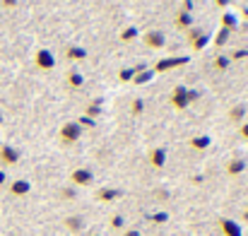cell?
<instances>
[{
    "instance_id": "obj_1",
    "label": "cell",
    "mask_w": 248,
    "mask_h": 236,
    "mask_svg": "<svg viewBox=\"0 0 248 236\" xmlns=\"http://www.w3.org/2000/svg\"><path fill=\"white\" fill-rule=\"evenodd\" d=\"M34 68H39L44 73L53 70L56 68V56L48 48H36V53H34Z\"/></svg>"
},
{
    "instance_id": "obj_2",
    "label": "cell",
    "mask_w": 248,
    "mask_h": 236,
    "mask_svg": "<svg viewBox=\"0 0 248 236\" xmlns=\"http://www.w3.org/2000/svg\"><path fill=\"white\" fill-rule=\"evenodd\" d=\"M80 138H82V128H80L78 121H70L61 128V142L63 145H75Z\"/></svg>"
},
{
    "instance_id": "obj_3",
    "label": "cell",
    "mask_w": 248,
    "mask_h": 236,
    "mask_svg": "<svg viewBox=\"0 0 248 236\" xmlns=\"http://www.w3.org/2000/svg\"><path fill=\"white\" fill-rule=\"evenodd\" d=\"M171 106L176 109V111H183V109H188L190 106V96H188V87H183V84H178V87H173V92H171Z\"/></svg>"
},
{
    "instance_id": "obj_4",
    "label": "cell",
    "mask_w": 248,
    "mask_h": 236,
    "mask_svg": "<svg viewBox=\"0 0 248 236\" xmlns=\"http://www.w3.org/2000/svg\"><path fill=\"white\" fill-rule=\"evenodd\" d=\"M188 63V56H171V58H162L157 61L155 65V73H166V70H173V68H181Z\"/></svg>"
},
{
    "instance_id": "obj_5",
    "label": "cell",
    "mask_w": 248,
    "mask_h": 236,
    "mask_svg": "<svg viewBox=\"0 0 248 236\" xmlns=\"http://www.w3.org/2000/svg\"><path fill=\"white\" fill-rule=\"evenodd\" d=\"M142 41H145L147 48H164L166 46V34L162 31V29H150V31L142 36Z\"/></svg>"
},
{
    "instance_id": "obj_6",
    "label": "cell",
    "mask_w": 248,
    "mask_h": 236,
    "mask_svg": "<svg viewBox=\"0 0 248 236\" xmlns=\"http://www.w3.org/2000/svg\"><path fill=\"white\" fill-rule=\"evenodd\" d=\"M94 181V173H92V169H87V166H80V169H75L73 173H70V183L73 186H89Z\"/></svg>"
},
{
    "instance_id": "obj_7",
    "label": "cell",
    "mask_w": 248,
    "mask_h": 236,
    "mask_svg": "<svg viewBox=\"0 0 248 236\" xmlns=\"http://www.w3.org/2000/svg\"><path fill=\"white\" fill-rule=\"evenodd\" d=\"M7 190H10L12 198H24V195L31 193V183H29L27 178H17V181H12V183L7 186Z\"/></svg>"
},
{
    "instance_id": "obj_8",
    "label": "cell",
    "mask_w": 248,
    "mask_h": 236,
    "mask_svg": "<svg viewBox=\"0 0 248 236\" xmlns=\"http://www.w3.org/2000/svg\"><path fill=\"white\" fill-rule=\"evenodd\" d=\"M219 232H222V236H244L241 224L234 222V220H229V217H222L219 220Z\"/></svg>"
},
{
    "instance_id": "obj_9",
    "label": "cell",
    "mask_w": 248,
    "mask_h": 236,
    "mask_svg": "<svg viewBox=\"0 0 248 236\" xmlns=\"http://www.w3.org/2000/svg\"><path fill=\"white\" fill-rule=\"evenodd\" d=\"M17 161H19V150H17V147H12V145H2V147H0V164L12 166V164H17Z\"/></svg>"
},
{
    "instance_id": "obj_10",
    "label": "cell",
    "mask_w": 248,
    "mask_h": 236,
    "mask_svg": "<svg viewBox=\"0 0 248 236\" xmlns=\"http://www.w3.org/2000/svg\"><path fill=\"white\" fill-rule=\"evenodd\" d=\"M150 164H152V169H164L166 166V147H155V150H150Z\"/></svg>"
},
{
    "instance_id": "obj_11",
    "label": "cell",
    "mask_w": 248,
    "mask_h": 236,
    "mask_svg": "<svg viewBox=\"0 0 248 236\" xmlns=\"http://www.w3.org/2000/svg\"><path fill=\"white\" fill-rule=\"evenodd\" d=\"M244 171H246V161H244V157L229 159V164H227V173H229V176H241Z\"/></svg>"
},
{
    "instance_id": "obj_12",
    "label": "cell",
    "mask_w": 248,
    "mask_h": 236,
    "mask_svg": "<svg viewBox=\"0 0 248 236\" xmlns=\"http://www.w3.org/2000/svg\"><path fill=\"white\" fill-rule=\"evenodd\" d=\"M219 27L227 29V31H234V29L239 27V17H236L234 12H222V17H219Z\"/></svg>"
},
{
    "instance_id": "obj_13",
    "label": "cell",
    "mask_w": 248,
    "mask_h": 236,
    "mask_svg": "<svg viewBox=\"0 0 248 236\" xmlns=\"http://www.w3.org/2000/svg\"><path fill=\"white\" fill-rule=\"evenodd\" d=\"M210 142H212L210 135H195V138L188 140V145H190L193 150H198V152H205V150L210 147Z\"/></svg>"
},
{
    "instance_id": "obj_14",
    "label": "cell",
    "mask_w": 248,
    "mask_h": 236,
    "mask_svg": "<svg viewBox=\"0 0 248 236\" xmlns=\"http://www.w3.org/2000/svg\"><path fill=\"white\" fill-rule=\"evenodd\" d=\"M118 195H121L118 188H99V190H96V200H99V203H111V200H116Z\"/></svg>"
},
{
    "instance_id": "obj_15",
    "label": "cell",
    "mask_w": 248,
    "mask_h": 236,
    "mask_svg": "<svg viewBox=\"0 0 248 236\" xmlns=\"http://www.w3.org/2000/svg\"><path fill=\"white\" fill-rule=\"evenodd\" d=\"M193 27V15L190 12H181L178 10V15H176V29H190Z\"/></svg>"
},
{
    "instance_id": "obj_16",
    "label": "cell",
    "mask_w": 248,
    "mask_h": 236,
    "mask_svg": "<svg viewBox=\"0 0 248 236\" xmlns=\"http://www.w3.org/2000/svg\"><path fill=\"white\" fill-rule=\"evenodd\" d=\"M65 56H68V61H84L87 58V48H82V46H68Z\"/></svg>"
},
{
    "instance_id": "obj_17",
    "label": "cell",
    "mask_w": 248,
    "mask_h": 236,
    "mask_svg": "<svg viewBox=\"0 0 248 236\" xmlns=\"http://www.w3.org/2000/svg\"><path fill=\"white\" fill-rule=\"evenodd\" d=\"M82 227H84V220L82 217H78V215H70V217L65 220V229H70L73 234L82 232Z\"/></svg>"
},
{
    "instance_id": "obj_18",
    "label": "cell",
    "mask_w": 248,
    "mask_h": 236,
    "mask_svg": "<svg viewBox=\"0 0 248 236\" xmlns=\"http://www.w3.org/2000/svg\"><path fill=\"white\" fill-rule=\"evenodd\" d=\"M229 118H232L234 123H244V118H246V106H244V104H236V106H232V111H229Z\"/></svg>"
},
{
    "instance_id": "obj_19",
    "label": "cell",
    "mask_w": 248,
    "mask_h": 236,
    "mask_svg": "<svg viewBox=\"0 0 248 236\" xmlns=\"http://www.w3.org/2000/svg\"><path fill=\"white\" fill-rule=\"evenodd\" d=\"M84 116H87V118H92V121H96V118L101 116V99H96V101H92V104L87 106V111H84Z\"/></svg>"
},
{
    "instance_id": "obj_20",
    "label": "cell",
    "mask_w": 248,
    "mask_h": 236,
    "mask_svg": "<svg viewBox=\"0 0 248 236\" xmlns=\"http://www.w3.org/2000/svg\"><path fill=\"white\" fill-rule=\"evenodd\" d=\"M210 44V36H207V31H202V34H198L193 41H190V46H193V51H202L205 46Z\"/></svg>"
},
{
    "instance_id": "obj_21",
    "label": "cell",
    "mask_w": 248,
    "mask_h": 236,
    "mask_svg": "<svg viewBox=\"0 0 248 236\" xmlns=\"http://www.w3.org/2000/svg\"><path fill=\"white\" fill-rule=\"evenodd\" d=\"M68 84H70L73 89H80V87L84 84L82 73H78V70H70V73H68Z\"/></svg>"
},
{
    "instance_id": "obj_22",
    "label": "cell",
    "mask_w": 248,
    "mask_h": 236,
    "mask_svg": "<svg viewBox=\"0 0 248 236\" xmlns=\"http://www.w3.org/2000/svg\"><path fill=\"white\" fill-rule=\"evenodd\" d=\"M138 36H140V29H138V27H128V29L121 31V41H128V44L135 41Z\"/></svg>"
},
{
    "instance_id": "obj_23",
    "label": "cell",
    "mask_w": 248,
    "mask_h": 236,
    "mask_svg": "<svg viewBox=\"0 0 248 236\" xmlns=\"http://www.w3.org/2000/svg\"><path fill=\"white\" fill-rule=\"evenodd\" d=\"M138 70H142V65H135V68H123L121 73H118V79L121 82H130V79L135 78V73Z\"/></svg>"
},
{
    "instance_id": "obj_24",
    "label": "cell",
    "mask_w": 248,
    "mask_h": 236,
    "mask_svg": "<svg viewBox=\"0 0 248 236\" xmlns=\"http://www.w3.org/2000/svg\"><path fill=\"white\" fill-rule=\"evenodd\" d=\"M155 78V70H145V68H142V70H138V73H135V82H138V84H145V82H150V79Z\"/></svg>"
},
{
    "instance_id": "obj_25",
    "label": "cell",
    "mask_w": 248,
    "mask_h": 236,
    "mask_svg": "<svg viewBox=\"0 0 248 236\" xmlns=\"http://www.w3.org/2000/svg\"><path fill=\"white\" fill-rule=\"evenodd\" d=\"M130 111H133V116H140L142 111H145V99H133V104H130Z\"/></svg>"
},
{
    "instance_id": "obj_26",
    "label": "cell",
    "mask_w": 248,
    "mask_h": 236,
    "mask_svg": "<svg viewBox=\"0 0 248 236\" xmlns=\"http://www.w3.org/2000/svg\"><path fill=\"white\" fill-rule=\"evenodd\" d=\"M229 34H232V31H227V29H219V31H217V39H215V46H219V48H222V46L229 41Z\"/></svg>"
},
{
    "instance_id": "obj_27",
    "label": "cell",
    "mask_w": 248,
    "mask_h": 236,
    "mask_svg": "<svg viewBox=\"0 0 248 236\" xmlns=\"http://www.w3.org/2000/svg\"><path fill=\"white\" fill-rule=\"evenodd\" d=\"M215 68H217V70H227V68H229V58L217 56V58H215Z\"/></svg>"
},
{
    "instance_id": "obj_28",
    "label": "cell",
    "mask_w": 248,
    "mask_h": 236,
    "mask_svg": "<svg viewBox=\"0 0 248 236\" xmlns=\"http://www.w3.org/2000/svg\"><path fill=\"white\" fill-rule=\"evenodd\" d=\"M111 227H113V229H123V227H125V220H123L121 215H113V217H111Z\"/></svg>"
},
{
    "instance_id": "obj_29",
    "label": "cell",
    "mask_w": 248,
    "mask_h": 236,
    "mask_svg": "<svg viewBox=\"0 0 248 236\" xmlns=\"http://www.w3.org/2000/svg\"><path fill=\"white\" fill-rule=\"evenodd\" d=\"M78 123H80V128H94V121H92V118H87V116H82Z\"/></svg>"
},
{
    "instance_id": "obj_30",
    "label": "cell",
    "mask_w": 248,
    "mask_h": 236,
    "mask_svg": "<svg viewBox=\"0 0 248 236\" xmlns=\"http://www.w3.org/2000/svg\"><path fill=\"white\" fill-rule=\"evenodd\" d=\"M152 220H155V222H157V224H164L166 220H169V215H166V212H157V215H155V217H152Z\"/></svg>"
},
{
    "instance_id": "obj_31",
    "label": "cell",
    "mask_w": 248,
    "mask_h": 236,
    "mask_svg": "<svg viewBox=\"0 0 248 236\" xmlns=\"http://www.w3.org/2000/svg\"><path fill=\"white\" fill-rule=\"evenodd\" d=\"M61 198H65V200L70 198V200H73V198H75V190H73V188H63V190H61Z\"/></svg>"
},
{
    "instance_id": "obj_32",
    "label": "cell",
    "mask_w": 248,
    "mask_h": 236,
    "mask_svg": "<svg viewBox=\"0 0 248 236\" xmlns=\"http://www.w3.org/2000/svg\"><path fill=\"white\" fill-rule=\"evenodd\" d=\"M239 135H241L244 140H248V123H241V126H239Z\"/></svg>"
},
{
    "instance_id": "obj_33",
    "label": "cell",
    "mask_w": 248,
    "mask_h": 236,
    "mask_svg": "<svg viewBox=\"0 0 248 236\" xmlns=\"http://www.w3.org/2000/svg\"><path fill=\"white\" fill-rule=\"evenodd\" d=\"M193 10V0H183V5H181V12H190Z\"/></svg>"
},
{
    "instance_id": "obj_34",
    "label": "cell",
    "mask_w": 248,
    "mask_h": 236,
    "mask_svg": "<svg viewBox=\"0 0 248 236\" xmlns=\"http://www.w3.org/2000/svg\"><path fill=\"white\" fill-rule=\"evenodd\" d=\"M246 56H248L246 48H244V51H236V53H234V61H241V58H246Z\"/></svg>"
},
{
    "instance_id": "obj_35",
    "label": "cell",
    "mask_w": 248,
    "mask_h": 236,
    "mask_svg": "<svg viewBox=\"0 0 248 236\" xmlns=\"http://www.w3.org/2000/svg\"><path fill=\"white\" fill-rule=\"evenodd\" d=\"M121 236H142V234H140L138 229H125V232H123Z\"/></svg>"
},
{
    "instance_id": "obj_36",
    "label": "cell",
    "mask_w": 248,
    "mask_h": 236,
    "mask_svg": "<svg viewBox=\"0 0 248 236\" xmlns=\"http://www.w3.org/2000/svg\"><path fill=\"white\" fill-rule=\"evenodd\" d=\"M15 5H17V0H2V7H7V10L15 7Z\"/></svg>"
},
{
    "instance_id": "obj_37",
    "label": "cell",
    "mask_w": 248,
    "mask_h": 236,
    "mask_svg": "<svg viewBox=\"0 0 248 236\" xmlns=\"http://www.w3.org/2000/svg\"><path fill=\"white\" fill-rule=\"evenodd\" d=\"M5 183H7V173L0 169V186H5Z\"/></svg>"
},
{
    "instance_id": "obj_38",
    "label": "cell",
    "mask_w": 248,
    "mask_h": 236,
    "mask_svg": "<svg viewBox=\"0 0 248 236\" xmlns=\"http://www.w3.org/2000/svg\"><path fill=\"white\" fill-rule=\"evenodd\" d=\"M215 2H217V5H219V7H227V5H229V2H232V0H215Z\"/></svg>"
},
{
    "instance_id": "obj_39",
    "label": "cell",
    "mask_w": 248,
    "mask_h": 236,
    "mask_svg": "<svg viewBox=\"0 0 248 236\" xmlns=\"http://www.w3.org/2000/svg\"><path fill=\"white\" fill-rule=\"evenodd\" d=\"M244 220H246V222H248V210H246V212H244Z\"/></svg>"
},
{
    "instance_id": "obj_40",
    "label": "cell",
    "mask_w": 248,
    "mask_h": 236,
    "mask_svg": "<svg viewBox=\"0 0 248 236\" xmlns=\"http://www.w3.org/2000/svg\"><path fill=\"white\" fill-rule=\"evenodd\" d=\"M244 15H246V17H248V10H244Z\"/></svg>"
},
{
    "instance_id": "obj_41",
    "label": "cell",
    "mask_w": 248,
    "mask_h": 236,
    "mask_svg": "<svg viewBox=\"0 0 248 236\" xmlns=\"http://www.w3.org/2000/svg\"><path fill=\"white\" fill-rule=\"evenodd\" d=\"M92 236H101V234H92Z\"/></svg>"
}]
</instances>
